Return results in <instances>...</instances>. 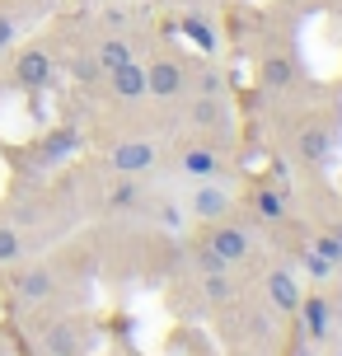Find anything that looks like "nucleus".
Listing matches in <instances>:
<instances>
[{
	"label": "nucleus",
	"instance_id": "obj_6",
	"mask_svg": "<svg viewBox=\"0 0 342 356\" xmlns=\"http://www.w3.org/2000/svg\"><path fill=\"white\" fill-rule=\"evenodd\" d=\"M183 89H188V75H183L179 61H155V66H145V94H155V99H179Z\"/></svg>",
	"mask_w": 342,
	"mask_h": 356
},
{
	"label": "nucleus",
	"instance_id": "obj_25",
	"mask_svg": "<svg viewBox=\"0 0 342 356\" xmlns=\"http://www.w3.org/2000/svg\"><path fill=\"white\" fill-rule=\"evenodd\" d=\"M328 267H333V263H328V258H319L314 249L305 253V272H309V277H328Z\"/></svg>",
	"mask_w": 342,
	"mask_h": 356
},
{
	"label": "nucleus",
	"instance_id": "obj_28",
	"mask_svg": "<svg viewBox=\"0 0 342 356\" xmlns=\"http://www.w3.org/2000/svg\"><path fill=\"white\" fill-rule=\"evenodd\" d=\"M333 239H338V244H342V225H333Z\"/></svg>",
	"mask_w": 342,
	"mask_h": 356
},
{
	"label": "nucleus",
	"instance_id": "obj_21",
	"mask_svg": "<svg viewBox=\"0 0 342 356\" xmlns=\"http://www.w3.org/2000/svg\"><path fill=\"white\" fill-rule=\"evenodd\" d=\"M202 291H206V296H211V300H230V277H225V267H220V272H202Z\"/></svg>",
	"mask_w": 342,
	"mask_h": 356
},
{
	"label": "nucleus",
	"instance_id": "obj_1",
	"mask_svg": "<svg viewBox=\"0 0 342 356\" xmlns=\"http://www.w3.org/2000/svg\"><path fill=\"white\" fill-rule=\"evenodd\" d=\"M5 286H10V296L19 305H47L56 296V272L42 267V263H15L10 277H5Z\"/></svg>",
	"mask_w": 342,
	"mask_h": 356
},
{
	"label": "nucleus",
	"instance_id": "obj_20",
	"mask_svg": "<svg viewBox=\"0 0 342 356\" xmlns=\"http://www.w3.org/2000/svg\"><path fill=\"white\" fill-rule=\"evenodd\" d=\"M136 197H141V193H136V183L122 174V183H113V193H108V207H113V211H127V207H136Z\"/></svg>",
	"mask_w": 342,
	"mask_h": 356
},
{
	"label": "nucleus",
	"instance_id": "obj_7",
	"mask_svg": "<svg viewBox=\"0 0 342 356\" xmlns=\"http://www.w3.org/2000/svg\"><path fill=\"white\" fill-rule=\"evenodd\" d=\"M206 244H211L225 263H244V258H249V249H253V239L239 230V225H216V230L206 234Z\"/></svg>",
	"mask_w": 342,
	"mask_h": 356
},
{
	"label": "nucleus",
	"instance_id": "obj_24",
	"mask_svg": "<svg viewBox=\"0 0 342 356\" xmlns=\"http://www.w3.org/2000/svg\"><path fill=\"white\" fill-rule=\"evenodd\" d=\"M314 253H319V258H328V263H338V258H342V244L333 239V234H324V239H314Z\"/></svg>",
	"mask_w": 342,
	"mask_h": 356
},
{
	"label": "nucleus",
	"instance_id": "obj_9",
	"mask_svg": "<svg viewBox=\"0 0 342 356\" xmlns=\"http://www.w3.org/2000/svg\"><path fill=\"white\" fill-rule=\"evenodd\" d=\"M108 89L117 94V99H145V66H136V61H127V66H117V71H108Z\"/></svg>",
	"mask_w": 342,
	"mask_h": 356
},
{
	"label": "nucleus",
	"instance_id": "obj_18",
	"mask_svg": "<svg viewBox=\"0 0 342 356\" xmlns=\"http://www.w3.org/2000/svg\"><path fill=\"white\" fill-rule=\"evenodd\" d=\"M183 33L193 38V42H197L202 52H216V29H211V24H206V19L188 15V19H183Z\"/></svg>",
	"mask_w": 342,
	"mask_h": 356
},
{
	"label": "nucleus",
	"instance_id": "obj_22",
	"mask_svg": "<svg viewBox=\"0 0 342 356\" xmlns=\"http://www.w3.org/2000/svg\"><path fill=\"white\" fill-rule=\"evenodd\" d=\"M253 202H258V211L268 216V220H282V216H286V197L272 193V188H263V193L253 197Z\"/></svg>",
	"mask_w": 342,
	"mask_h": 356
},
{
	"label": "nucleus",
	"instance_id": "obj_15",
	"mask_svg": "<svg viewBox=\"0 0 342 356\" xmlns=\"http://www.w3.org/2000/svg\"><path fill=\"white\" fill-rule=\"evenodd\" d=\"M188 118L197 127H225V108H220V94H202L197 104L188 108Z\"/></svg>",
	"mask_w": 342,
	"mask_h": 356
},
{
	"label": "nucleus",
	"instance_id": "obj_3",
	"mask_svg": "<svg viewBox=\"0 0 342 356\" xmlns=\"http://www.w3.org/2000/svg\"><path fill=\"white\" fill-rule=\"evenodd\" d=\"M188 211L197 216V220H225L234 211V193L225 183H211V178H202L193 197H188Z\"/></svg>",
	"mask_w": 342,
	"mask_h": 356
},
{
	"label": "nucleus",
	"instance_id": "obj_2",
	"mask_svg": "<svg viewBox=\"0 0 342 356\" xmlns=\"http://www.w3.org/2000/svg\"><path fill=\"white\" fill-rule=\"evenodd\" d=\"M56 75V61L47 47H19L15 66H10V85L15 89H47Z\"/></svg>",
	"mask_w": 342,
	"mask_h": 356
},
{
	"label": "nucleus",
	"instance_id": "obj_13",
	"mask_svg": "<svg viewBox=\"0 0 342 356\" xmlns=\"http://www.w3.org/2000/svg\"><path fill=\"white\" fill-rule=\"evenodd\" d=\"M216 169H220V160H216V150L211 145H193V150H183V174L188 178H216Z\"/></svg>",
	"mask_w": 342,
	"mask_h": 356
},
{
	"label": "nucleus",
	"instance_id": "obj_17",
	"mask_svg": "<svg viewBox=\"0 0 342 356\" xmlns=\"http://www.w3.org/2000/svg\"><path fill=\"white\" fill-rule=\"evenodd\" d=\"M300 314H305L309 338H324V333H328V314H333L328 300H319V296H314V300H300Z\"/></svg>",
	"mask_w": 342,
	"mask_h": 356
},
{
	"label": "nucleus",
	"instance_id": "obj_11",
	"mask_svg": "<svg viewBox=\"0 0 342 356\" xmlns=\"http://www.w3.org/2000/svg\"><path fill=\"white\" fill-rule=\"evenodd\" d=\"M24 253H28V234H24V225H15V220H0V267L24 263Z\"/></svg>",
	"mask_w": 342,
	"mask_h": 356
},
{
	"label": "nucleus",
	"instance_id": "obj_8",
	"mask_svg": "<svg viewBox=\"0 0 342 356\" xmlns=\"http://www.w3.org/2000/svg\"><path fill=\"white\" fill-rule=\"evenodd\" d=\"M75 150H80V131L75 127H52L42 141H38V155L47 164H61V160H71Z\"/></svg>",
	"mask_w": 342,
	"mask_h": 356
},
{
	"label": "nucleus",
	"instance_id": "obj_12",
	"mask_svg": "<svg viewBox=\"0 0 342 356\" xmlns=\"http://www.w3.org/2000/svg\"><path fill=\"white\" fill-rule=\"evenodd\" d=\"M127 61H136V56H131V42H127V38H104V42H99V47H94V66H99V71L108 75V71H117V66H127Z\"/></svg>",
	"mask_w": 342,
	"mask_h": 356
},
{
	"label": "nucleus",
	"instance_id": "obj_14",
	"mask_svg": "<svg viewBox=\"0 0 342 356\" xmlns=\"http://www.w3.org/2000/svg\"><path fill=\"white\" fill-rule=\"evenodd\" d=\"M328 150H333V136H328L324 127H309V131H300V155H305L309 164H324Z\"/></svg>",
	"mask_w": 342,
	"mask_h": 356
},
{
	"label": "nucleus",
	"instance_id": "obj_29",
	"mask_svg": "<svg viewBox=\"0 0 342 356\" xmlns=\"http://www.w3.org/2000/svg\"><path fill=\"white\" fill-rule=\"evenodd\" d=\"M338 10H342V0H338Z\"/></svg>",
	"mask_w": 342,
	"mask_h": 356
},
{
	"label": "nucleus",
	"instance_id": "obj_10",
	"mask_svg": "<svg viewBox=\"0 0 342 356\" xmlns=\"http://www.w3.org/2000/svg\"><path fill=\"white\" fill-rule=\"evenodd\" d=\"M268 296H272V305H277L282 314H295V309H300V300H305L291 272H272V277H268Z\"/></svg>",
	"mask_w": 342,
	"mask_h": 356
},
{
	"label": "nucleus",
	"instance_id": "obj_19",
	"mask_svg": "<svg viewBox=\"0 0 342 356\" xmlns=\"http://www.w3.org/2000/svg\"><path fill=\"white\" fill-rule=\"evenodd\" d=\"M19 29H24V24H19V10L0 5V56H5V52L19 42Z\"/></svg>",
	"mask_w": 342,
	"mask_h": 356
},
{
	"label": "nucleus",
	"instance_id": "obj_26",
	"mask_svg": "<svg viewBox=\"0 0 342 356\" xmlns=\"http://www.w3.org/2000/svg\"><path fill=\"white\" fill-rule=\"evenodd\" d=\"M202 94H225V75L206 71V75H202Z\"/></svg>",
	"mask_w": 342,
	"mask_h": 356
},
{
	"label": "nucleus",
	"instance_id": "obj_16",
	"mask_svg": "<svg viewBox=\"0 0 342 356\" xmlns=\"http://www.w3.org/2000/svg\"><path fill=\"white\" fill-rule=\"evenodd\" d=\"M291 80H295V61L291 56H268L263 61V85L268 89H286Z\"/></svg>",
	"mask_w": 342,
	"mask_h": 356
},
{
	"label": "nucleus",
	"instance_id": "obj_4",
	"mask_svg": "<svg viewBox=\"0 0 342 356\" xmlns=\"http://www.w3.org/2000/svg\"><path fill=\"white\" fill-rule=\"evenodd\" d=\"M38 347L42 356H85V338L71 319H47L38 328Z\"/></svg>",
	"mask_w": 342,
	"mask_h": 356
},
{
	"label": "nucleus",
	"instance_id": "obj_23",
	"mask_svg": "<svg viewBox=\"0 0 342 356\" xmlns=\"http://www.w3.org/2000/svg\"><path fill=\"white\" fill-rule=\"evenodd\" d=\"M193 263H197V272H220V267H230L216 249H211V244H206V239H202L197 249H193Z\"/></svg>",
	"mask_w": 342,
	"mask_h": 356
},
{
	"label": "nucleus",
	"instance_id": "obj_5",
	"mask_svg": "<svg viewBox=\"0 0 342 356\" xmlns=\"http://www.w3.org/2000/svg\"><path fill=\"white\" fill-rule=\"evenodd\" d=\"M155 160H160V150H155L150 141H122V145H113V155H108V164L117 169V174H127V178L145 174Z\"/></svg>",
	"mask_w": 342,
	"mask_h": 356
},
{
	"label": "nucleus",
	"instance_id": "obj_27",
	"mask_svg": "<svg viewBox=\"0 0 342 356\" xmlns=\"http://www.w3.org/2000/svg\"><path fill=\"white\" fill-rule=\"evenodd\" d=\"M104 19H108V29H122V24H127V15H122V10H108Z\"/></svg>",
	"mask_w": 342,
	"mask_h": 356
}]
</instances>
